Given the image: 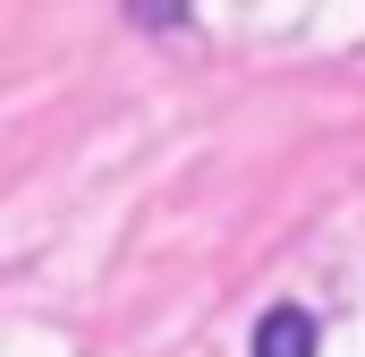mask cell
Returning <instances> with one entry per match:
<instances>
[{
    "mask_svg": "<svg viewBox=\"0 0 365 357\" xmlns=\"http://www.w3.org/2000/svg\"><path fill=\"white\" fill-rule=\"evenodd\" d=\"M255 357H323L314 315H306V306H272V315L255 323Z\"/></svg>",
    "mask_w": 365,
    "mask_h": 357,
    "instance_id": "6da1fadb",
    "label": "cell"
},
{
    "mask_svg": "<svg viewBox=\"0 0 365 357\" xmlns=\"http://www.w3.org/2000/svg\"><path fill=\"white\" fill-rule=\"evenodd\" d=\"M187 9H195V0H128V17H136L145 34H179V26H187Z\"/></svg>",
    "mask_w": 365,
    "mask_h": 357,
    "instance_id": "7a4b0ae2",
    "label": "cell"
}]
</instances>
